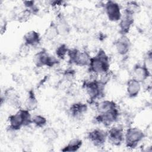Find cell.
Returning <instances> with one entry per match:
<instances>
[{"mask_svg": "<svg viewBox=\"0 0 152 152\" xmlns=\"http://www.w3.org/2000/svg\"><path fill=\"white\" fill-rule=\"evenodd\" d=\"M88 66V71L94 75L106 72L109 71V58L104 50L100 49L97 54L91 57Z\"/></svg>", "mask_w": 152, "mask_h": 152, "instance_id": "6da1fadb", "label": "cell"}, {"mask_svg": "<svg viewBox=\"0 0 152 152\" xmlns=\"http://www.w3.org/2000/svg\"><path fill=\"white\" fill-rule=\"evenodd\" d=\"M9 129L17 131L23 126H27L32 124V116L30 111L27 109H19L14 115L8 118Z\"/></svg>", "mask_w": 152, "mask_h": 152, "instance_id": "7a4b0ae2", "label": "cell"}, {"mask_svg": "<svg viewBox=\"0 0 152 152\" xmlns=\"http://www.w3.org/2000/svg\"><path fill=\"white\" fill-rule=\"evenodd\" d=\"M83 86L86 94L91 102H94L97 99L102 98L104 96L105 85L100 83L97 78L85 81Z\"/></svg>", "mask_w": 152, "mask_h": 152, "instance_id": "3957f363", "label": "cell"}, {"mask_svg": "<svg viewBox=\"0 0 152 152\" xmlns=\"http://www.w3.org/2000/svg\"><path fill=\"white\" fill-rule=\"evenodd\" d=\"M144 132L137 127L128 128L124 134V141L126 147L129 148H135L144 138Z\"/></svg>", "mask_w": 152, "mask_h": 152, "instance_id": "277c9868", "label": "cell"}, {"mask_svg": "<svg viewBox=\"0 0 152 152\" xmlns=\"http://www.w3.org/2000/svg\"><path fill=\"white\" fill-rule=\"evenodd\" d=\"M69 62L79 66H88L91 56L87 51H80L77 49H69L68 55Z\"/></svg>", "mask_w": 152, "mask_h": 152, "instance_id": "5b68a950", "label": "cell"}, {"mask_svg": "<svg viewBox=\"0 0 152 152\" xmlns=\"http://www.w3.org/2000/svg\"><path fill=\"white\" fill-rule=\"evenodd\" d=\"M104 10L108 19L113 22L120 21L122 18L121 8L119 5L112 1H109L106 2L104 5Z\"/></svg>", "mask_w": 152, "mask_h": 152, "instance_id": "8992f818", "label": "cell"}, {"mask_svg": "<svg viewBox=\"0 0 152 152\" xmlns=\"http://www.w3.org/2000/svg\"><path fill=\"white\" fill-rule=\"evenodd\" d=\"M107 132V140L113 145L119 146L124 141V132L120 126H112Z\"/></svg>", "mask_w": 152, "mask_h": 152, "instance_id": "52a82bcc", "label": "cell"}, {"mask_svg": "<svg viewBox=\"0 0 152 152\" xmlns=\"http://www.w3.org/2000/svg\"><path fill=\"white\" fill-rule=\"evenodd\" d=\"M87 138L94 146L100 147L107 140V132L100 129H95L88 132Z\"/></svg>", "mask_w": 152, "mask_h": 152, "instance_id": "ba28073f", "label": "cell"}, {"mask_svg": "<svg viewBox=\"0 0 152 152\" xmlns=\"http://www.w3.org/2000/svg\"><path fill=\"white\" fill-rule=\"evenodd\" d=\"M119 112L118 109L105 113L99 114L95 118L96 122L102 124L105 126H109L116 122L119 118Z\"/></svg>", "mask_w": 152, "mask_h": 152, "instance_id": "9c48e42d", "label": "cell"}, {"mask_svg": "<svg viewBox=\"0 0 152 152\" xmlns=\"http://www.w3.org/2000/svg\"><path fill=\"white\" fill-rule=\"evenodd\" d=\"M131 75L132 78L141 83L147 78L151 77V72L148 70L143 65L136 64L133 67Z\"/></svg>", "mask_w": 152, "mask_h": 152, "instance_id": "30bf717a", "label": "cell"}, {"mask_svg": "<svg viewBox=\"0 0 152 152\" xmlns=\"http://www.w3.org/2000/svg\"><path fill=\"white\" fill-rule=\"evenodd\" d=\"M114 45L118 54L124 56L129 52L131 42L126 35H121V37L115 41Z\"/></svg>", "mask_w": 152, "mask_h": 152, "instance_id": "8fae6325", "label": "cell"}, {"mask_svg": "<svg viewBox=\"0 0 152 152\" xmlns=\"http://www.w3.org/2000/svg\"><path fill=\"white\" fill-rule=\"evenodd\" d=\"M3 99L5 102L13 107H20V106L21 103L19 94L12 87L8 88L5 90Z\"/></svg>", "mask_w": 152, "mask_h": 152, "instance_id": "7c38bea8", "label": "cell"}, {"mask_svg": "<svg viewBox=\"0 0 152 152\" xmlns=\"http://www.w3.org/2000/svg\"><path fill=\"white\" fill-rule=\"evenodd\" d=\"M88 107L85 103L77 102L72 104L69 108V113L74 118H81L87 111Z\"/></svg>", "mask_w": 152, "mask_h": 152, "instance_id": "4fadbf2b", "label": "cell"}, {"mask_svg": "<svg viewBox=\"0 0 152 152\" xmlns=\"http://www.w3.org/2000/svg\"><path fill=\"white\" fill-rule=\"evenodd\" d=\"M141 88V83L133 78L129 79L126 83V93L130 98L137 97L140 92Z\"/></svg>", "mask_w": 152, "mask_h": 152, "instance_id": "5bb4252c", "label": "cell"}, {"mask_svg": "<svg viewBox=\"0 0 152 152\" xmlns=\"http://www.w3.org/2000/svg\"><path fill=\"white\" fill-rule=\"evenodd\" d=\"M23 40L24 43L29 47L36 46L40 43L41 37L38 32L34 30H31L24 34Z\"/></svg>", "mask_w": 152, "mask_h": 152, "instance_id": "9a60e30c", "label": "cell"}, {"mask_svg": "<svg viewBox=\"0 0 152 152\" xmlns=\"http://www.w3.org/2000/svg\"><path fill=\"white\" fill-rule=\"evenodd\" d=\"M96 110L99 114L105 113L117 109L116 103L112 100H105L97 103L96 105Z\"/></svg>", "mask_w": 152, "mask_h": 152, "instance_id": "2e32d148", "label": "cell"}, {"mask_svg": "<svg viewBox=\"0 0 152 152\" xmlns=\"http://www.w3.org/2000/svg\"><path fill=\"white\" fill-rule=\"evenodd\" d=\"M50 55L45 50L42 49L36 53L33 57V62L36 67L40 68L44 66H47Z\"/></svg>", "mask_w": 152, "mask_h": 152, "instance_id": "e0dca14e", "label": "cell"}, {"mask_svg": "<svg viewBox=\"0 0 152 152\" xmlns=\"http://www.w3.org/2000/svg\"><path fill=\"white\" fill-rule=\"evenodd\" d=\"M134 23V18L132 16L125 15L119 21V27L121 35H126Z\"/></svg>", "mask_w": 152, "mask_h": 152, "instance_id": "ac0fdd59", "label": "cell"}, {"mask_svg": "<svg viewBox=\"0 0 152 152\" xmlns=\"http://www.w3.org/2000/svg\"><path fill=\"white\" fill-rule=\"evenodd\" d=\"M26 109L30 111L34 110L37 109L38 106V102L34 91L32 90H29L28 95L24 103Z\"/></svg>", "mask_w": 152, "mask_h": 152, "instance_id": "d6986e66", "label": "cell"}, {"mask_svg": "<svg viewBox=\"0 0 152 152\" xmlns=\"http://www.w3.org/2000/svg\"><path fill=\"white\" fill-rule=\"evenodd\" d=\"M83 141L78 138H73L69 141V142L62 149V151H71L74 152L78 151L82 146Z\"/></svg>", "mask_w": 152, "mask_h": 152, "instance_id": "ffe728a7", "label": "cell"}, {"mask_svg": "<svg viewBox=\"0 0 152 152\" xmlns=\"http://www.w3.org/2000/svg\"><path fill=\"white\" fill-rule=\"evenodd\" d=\"M59 34L56 23L51 22L45 32V37L48 40H52L55 39Z\"/></svg>", "mask_w": 152, "mask_h": 152, "instance_id": "44dd1931", "label": "cell"}, {"mask_svg": "<svg viewBox=\"0 0 152 152\" xmlns=\"http://www.w3.org/2000/svg\"><path fill=\"white\" fill-rule=\"evenodd\" d=\"M141 8L140 5L136 1L128 2L125 9V15L133 16L134 14L138 13L140 11Z\"/></svg>", "mask_w": 152, "mask_h": 152, "instance_id": "7402d4cb", "label": "cell"}, {"mask_svg": "<svg viewBox=\"0 0 152 152\" xmlns=\"http://www.w3.org/2000/svg\"><path fill=\"white\" fill-rule=\"evenodd\" d=\"M43 136L48 142H53L58 137V134L56 130L52 127H48L43 129Z\"/></svg>", "mask_w": 152, "mask_h": 152, "instance_id": "603a6c76", "label": "cell"}, {"mask_svg": "<svg viewBox=\"0 0 152 152\" xmlns=\"http://www.w3.org/2000/svg\"><path fill=\"white\" fill-rule=\"evenodd\" d=\"M68 50H69V49L68 48L67 46L65 44L63 43L60 45L59 46H58V48L55 50L57 58L58 59H62V60L64 59L66 56H67L68 55Z\"/></svg>", "mask_w": 152, "mask_h": 152, "instance_id": "cb8c5ba5", "label": "cell"}, {"mask_svg": "<svg viewBox=\"0 0 152 152\" xmlns=\"http://www.w3.org/2000/svg\"><path fill=\"white\" fill-rule=\"evenodd\" d=\"M47 123L46 118L40 115H36L32 116V124H33L36 127L43 128Z\"/></svg>", "mask_w": 152, "mask_h": 152, "instance_id": "d4e9b609", "label": "cell"}, {"mask_svg": "<svg viewBox=\"0 0 152 152\" xmlns=\"http://www.w3.org/2000/svg\"><path fill=\"white\" fill-rule=\"evenodd\" d=\"M145 68H147L148 70L151 71V67H152V55L151 51L150 50L147 52L146 56L144 58V63L142 64Z\"/></svg>", "mask_w": 152, "mask_h": 152, "instance_id": "484cf974", "label": "cell"}, {"mask_svg": "<svg viewBox=\"0 0 152 152\" xmlns=\"http://www.w3.org/2000/svg\"><path fill=\"white\" fill-rule=\"evenodd\" d=\"M24 6L26 9L31 10L36 5L34 4V1H26L23 2Z\"/></svg>", "mask_w": 152, "mask_h": 152, "instance_id": "4316f807", "label": "cell"}, {"mask_svg": "<svg viewBox=\"0 0 152 152\" xmlns=\"http://www.w3.org/2000/svg\"><path fill=\"white\" fill-rule=\"evenodd\" d=\"M20 52L22 55H26V54H27V53L29 51V46L26 45V44H24L23 43V45H21V46L20 47Z\"/></svg>", "mask_w": 152, "mask_h": 152, "instance_id": "83f0119b", "label": "cell"}]
</instances>
